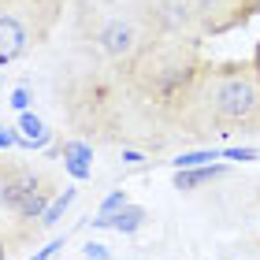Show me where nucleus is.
<instances>
[{"instance_id":"ddd939ff","label":"nucleus","mask_w":260,"mask_h":260,"mask_svg":"<svg viewBox=\"0 0 260 260\" xmlns=\"http://www.w3.org/2000/svg\"><path fill=\"white\" fill-rule=\"evenodd\" d=\"M119 156H123L126 168H145V164L152 160V156H149V149H141V145H123V149H119Z\"/></svg>"},{"instance_id":"0eeeda50","label":"nucleus","mask_w":260,"mask_h":260,"mask_svg":"<svg viewBox=\"0 0 260 260\" xmlns=\"http://www.w3.org/2000/svg\"><path fill=\"white\" fill-rule=\"evenodd\" d=\"M216 160H223V149L201 145V149H182L179 156L168 160V164H171V171H186V168H205V164H216Z\"/></svg>"},{"instance_id":"423d86ee","label":"nucleus","mask_w":260,"mask_h":260,"mask_svg":"<svg viewBox=\"0 0 260 260\" xmlns=\"http://www.w3.org/2000/svg\"><path fill=\"white\" fill-rule=\"evenodd\" d=\"M231 175V164H223V160H216V164H205V168H186V171H175V190H182V193H190V190H197V186H208V182H216V179H227Z\"/></svg>"},{"instance_id":"4468645a","label":"nucleus","mask_w":260,"mask_h":260,"mask_svg":"<svg viewBox=\"0 0 260 260\" xmlns=\"http://www.w3.org/2000/svg\"><path fill=\"white\" fill-rule=\"evenodd\" d=\"M82 260H112V249L104 242H97V238H89L86 245H82Z\"/></svg>"},{"instance_id":"6ab92c4d","label":"nucleus","mask_w":260,"mask_h":260,"mask_svg":"<svg viewBox=\"0 0 260 260\" xmlns=\"http://www.w3.org/2000/svg\"><path fill=\"white\" fill-rule=\"evenodd\" d=\"M78 260H82V256H78Z\"/></svg>"},{"instance_id":"f3484780","label":"nucleus","mask_w":260,"mask_h":260,"mask_svg":"<svg viewBox=\"0 0 260 260\" xmlns=\"http://www.w3.org/2000/svg\"><path fill=\"white\" fill-rule=\"evenodd\" d=\"M253 67H256V78H260V41H256V49H253Z\"/></svg>"},{"instance_id":"1a4fd4ad","label":"nucleus","mask_w":260,"mask_h":260,"mask_svg":"<svg viewBox=\"0 0 260 260\" xmlns=\"http://www.w3.org/2000/svg\"><path fill=\"white\" fill-rule=\"evenodd\" d=\"M8 108L19 112V115L22 112H34V86H30V82H19V86L8 93Z\"/></svg>"},{"instance_id":"20e7f679","label":"nucleus","mask_w":260,"mask_h":260,"mask_svg":"<svg viewBox=\"0 0 260 260\" xmlns=\"http://www.w3.org/2000/svg\"><path fill=\"white\" fill-rule=\"evenodd\" d=\"M152 219V212L145 205H126L119 212H112V216H89V227L93 231H115V234H138L145 231Z\"/></svg>"},{"instance_id":"f257e3e1","label":"nucleus","mask_w":260,"mask_h":260,"mask_svg":"<svg viewBox=\"0 0 260 260\" xmlns=\"http://www.w3.org/2000/svg\"><path fill=\"white\" fill-rule=\"evenodd\" d=\"M260 134V78L249 60H205L168 112V138Z\"/></svg>"},{"instance_id":"9b49d317","label":"nucleus","mask_w":260,"mask_h":260,"mask_svg":"<svg viewBox=\"0 0 260 260\" xmlns=\"http://www.w3.org/2000/svg\"><path fill=\"white\" fill-rule=\"evenodd\" d=\"M223 160L253 164V160H260V149H253V145H223Z\"/></svg>"},{"instance_id":"f8f14e48","label":"nucleus","mask_w":260,"mask_h":260,"mask_svg":"<svg viewBox=\"0 0 260 260\" xmlns=\"http://www.w3.org/2000/svg\"><path fill=\"white\" fill-rule=\"evenodd\" d=\"M60 164L71 175V182H89L93 179V164H86V160H60Z\"/></svg>"},{"instance_id":"9d476101","label":"nucleus","mask_w":260,"mask_h":260,"mask_svg":"<svg viewBox=\"0 0 260 260\" xmlns=\"http://www.w3.org/2000/svg\"><path fill=\"white\" fill-rule=\"evenodd\" d=\"M126 205H130V193H126V190H112V193L97 205L93 216H112V212H119V208H126Z\"/></svg>"},{"instance_id":"dca6fc26","label":"nucleus","mask_w":260,"mask_h":260,"mask_svg":"<svg viewBox=\"0 0 260 260\" xmlns=\"http://www.w3.org/2000/svg\"><path fill=\"white\" fill-rule=\"evenodd\" d=\"M0 149H19V126L15 123H0Z\"/></svg>"},{"instance_id":"7ed1b4c3","label":"nucleus","mask_w":260,"mask_h":260,"mask_svg":"<svg viewBox=\"0 0 260 260\" xmlns=\"http://www.w3.org/2000/svg\"><path fill=\"white\" fill-rule=\"evenodd\" d=\"M52 197H56V190L45 171L19 164V160L0 164V208L11 212L19 223L41 231V216L52 205Z\"/></svg>"},{"instance_id":"2eb2a0df","label":"nucleus","mask_w":260,"mask_h":260,"mask_svg":"<svg viewBox=\"0 0 260 260\" xmlns=\"http://www.w3.org/2000/svg\"><path fill=\"white\" fill-rule=\"evenodd\" d=\"M63 245H67V234H60V238H52V242H45L41 249L34 253V256H26V260H56V253H60Z\"/></svg>"},{"instance_id":"f03ea898","label":"nucleus","mask_w":260,"mask_h":260,"mask_svg":"<svg viewBox=\"0 0 260 260\" xmlns=\"http://www.w3.org/2000/svg\"><path fill=\"white\" fill-rule=\"evenodd\" d=\"M67 0H0V67L19 63L63 22Z\"/></svg>"},{"instance_id":"6e6552de","label":"nucleus","mask_w":260,"mask_h":260,"mask_svg":"<svg viewBox=\"0 0 260 260\" xmlns=\"http://www.w3.org/2000/svg\"><path fill=\"white\" fill-rule=\"evenodd\" d=\"M78 201V182H71V186H63V193H56L52 197V205L45 208V216H41V231H49V227H56L63 216H67V208Z\"/></svg>"},{"instance_id":"39448f33","label":"nucleus","mask_w":260,"mask_h":260,"mask_svg":"<svg viewBox=\"0 0 260 260\" xmlns=\"http://www.w3.org/2000/svg\"><path fill=\"white\" fill-rule=\"evenodd\" d=\"M15 126H19V149H26V152H49L52 149V130L38 112H22L15 119Z\"/></svg>"},{"instance_id":"a211bd4d","label":"nucleus","mask_w":260,"mask_h":260,"mask_svg":"<svg viewBox=\"0 0 260 260\" xmlns=\"http://www.w3.org/2000/svg\"><path fill=\"white\" fill-rule=\"evenodd\" d=\"M0 260H8V238L0 234Z\"/></svg>"}]
</instances>
